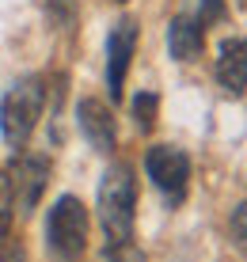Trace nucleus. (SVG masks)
<instances>
[{"label": "nucleus", "mask_w": 247, "mask_h": 262, "mask_svg": "<svg viewBox=\"0 0 247 262\" xmlns=\"http://www.w3.org/2000/svg\"><path fill=\"white\" fill-rule=\"evenodd\" d=\"M133 209H137V179L130 164L107 167L99 183V224L107 232V243L133 239Z\"/></svg>", "instance_id": "obj_1"}, {"label": "nucleus", "mask_w": 247, "mask_h": 262, "mask_svg": "<svg viewBox=\"0 0 247 262\" xmlns=\"http://www.w3.org/2000/svg\"><path fill=\"white\" fill-rule=\"evenodd\" d=\"M42 106H46V80L42 76H27L4 92V99H0V133H4V141L15 152L31 141L34 125L42 118Z\"/></svg>", "instance_id": "obj_2"}, {"label": "nucleus", "mask_w": 247, "mask_h": 262, "mask_svg": "<svg viewBox=\"0 0 247 262\" xmlns=\"http://www.w3.org/2000/svg\"><path fill=\"white\" fill-rule=\"evenodd\" d=\"M46 243L61 262H76L88 247V209L80 198H57L46 216Z\"/></svg>", "instance_id": "obj_3"}, {"label": "nucleus", "mask_w": 247, "mask_h": 262, "mask_svg": "<svg viewBox=\"0 0 247 262\" xmlns=\"http://www.w3.org/2000/svg\"><path fill=\"white\" fill-rule=\"evenodd\" d=\"M145 171L156 183V190L163 194L168 205H179L187 198V183H190V156L175 144H152L145 156Z\"/></svg>", "instance_id": "obj_4"}, {"label": "nucleus", "mask_w": 247, "mask_h": 262, "mask_svg": "<svg viewBox=\"0 0 247 262\" xmlns=\"http://www.w3.org/2000/svg\"><path fill=\"white\" fill-rule=\"evenodd\" d=\"M4 175H8V186H12V205H15L19 213H31L34 205H38L42 190H46V179H50V160L38 156V152H19Z\"/></svg>", "instance_id": "obj_5"}, {"label": "nucleus", "mask_w": 247, "mask_h": 262, "mask_svg": "<svg viewBox=\"0 0 247 262\" xmlns=\"http://www.w3.org/2000/svg\"><path fill=\"white\" fill-rule=\"evenodd\" d=\"M133 50H137V23L133 19H118L111 27V38H107V88H111V99H122Z\"/></svg>", "instance_id": "obj_6"}, {"label": "nucleus", "mask_w": 247, "mask_h": 262, "mask_svg": "<svg viewBox=\"0 0 247 262\" xmlns=\"http://www.w3.org/2000/svg\"><path fill=\"white\" fill-rule=\"evenodd\" d=\"M76 122H80V129H84V137L95 152H103V156L114 152V141H118L114 137V114L103 99H80Z\"/></svg>", "instance_id": "obj_7"}, {"label": "nucleus", "mask_w": 247, "mask_h": 262, "mask_svg": "<svg viewBox=\"0 0 247 262\" xmlns=\"http://www.w3.org/2000/svg\"><path fill=\"white\" fill-rule=\"evenodd\" d=\"M213 72H217V84L228 95H243V88H247V38H224L221 50H217Z\"/></svg>", "instance_id": "obj_8"}, {"label": "nucleus", "mask_w": 247, "mask_h": 262, "mask_svg": "<svg viewBox=\"0 0 247 262\" xmlns=\"http://www.w3.org/2000/svg\"><path fill=\"white\" fill-rule=\"evenodd\" d=\"M168 46L175 61H198L205 50V23L202 19H190V15H179L168 27Z\"/></svg>", "instance_id": "obj_9"}, {"label": "nucleus", "mask_w": 247, "mask_h": 262, "mask_svg": "<svg viewBox=\"0 0 247 262\" xmlns=\"http://www.w3.org/2000/svg\"><path fill=\"white\" fill-rule=\"evenodd\" d=\"M12 216H15V205H12V186H8V175L0 171V247L8 243V232H12Z\"/></svg>", "instance_id": "obj_10"}, {"label": "nucleus", "mask_w": 247, "mask_h": 262, "mask_svg": "<svg viewBox=\"0 0 247 262\" xmlns=\"http://www.w3.org/2000/svg\"><path fill=\"white\" fill-rule=\"evenodd\" d=\"M156 106H160V99L152 95V92H141L133 99V122L141 125V129H152V122H156Z\"/></svg>", "instance_id": "obj_11"}, {"label": "nucleus", "mask_w": 247, "mask_h": 262, "mask_svg": "<svg viewBox=\"0 0 247 262\" xmlns=\"http://www.w3.org/2000/svg\"><path fill=\"white\" fill-rule=\"evenodd\" d=\"M103 262H145V255L133 247V239H118V243H107Z\"/></svg>", "instance_id": "obj_12"}, {"label": "nucleus", "mask_w": 247, "mask_h": 262, "mask_svg": "<svg viewBox=\"0 0 247 262\" xmlns=\"http://www.w3.org/2000/svg\"><path fill=\"white\" fill-rule=\"evenodd\" d=\"M228 232H232V243L247 255V202H243V205H236L232 221H228Z\"/></svg>", "instance_id": "obj_13"}, {"label": "nucleus", "mask_w": 247, "mask_h": 262, "mask_svg": "<svg viewBox=\"0 0 247 262\" xmlns=\"http://www.w3.org/2000/svg\"><path fill=\"white\" fill-rule=\"evenodd\" d=\"M72 12H76V0H46V15L57 23H69Z\"/></svg>", "instance_id": "obj_14"}, {"label": "nucleus", "mask_w": 247, "mask_h": 262, "mask_svg": "<svg viewBox=\"0 0 247 262\" xmlns=\"http://www.w3.org/2000/svg\"><path fill=\"white\" fill-rule=\"evenodd\" d=\"M224 19V0H202V23H221Z\"/></svg>", "instance_id": "obj_15"}]
</instances>
